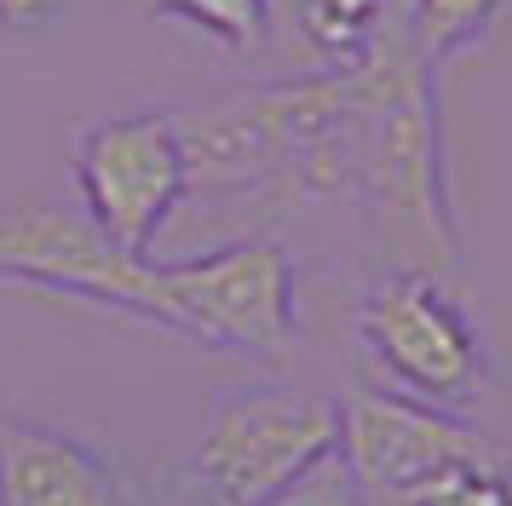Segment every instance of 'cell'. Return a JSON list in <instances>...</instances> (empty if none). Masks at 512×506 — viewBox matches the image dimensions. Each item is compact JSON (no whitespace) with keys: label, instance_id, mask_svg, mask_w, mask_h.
<instances>
[{"label":"cell","instance_id":"obj_7","mask_svg":"<svg viewBox=\"0 0 512 506\" xmlns=\"http://www.w3.org/2000/svg\"><path fill=\"white\" fill-rule=\"evenodd\" d=\"M495 449L501 443H489L478 426L403 391L351 386L340 403V460L351 466L369 506H397L409 489L438 478L443 466L495 455Z\"/></svg>","mask_w":512,"mask_h":506},{"label":"cell","instance_id":"obj_12","mask_svg":"<svg viewBox=\"0 0 512 506\" xmlns=\"http://www.w3.org/2000/svg\"><path fill=\"white\" fill-rule=\"evenodd\" d=\"M501 6L507 0H415L403 18H409V35L420 41V52L432 64H443V58H455V52L478 41Z\"/></svg>","mask_w":512,"mask_h":506},{"label":"cell","instance_id":"obj_3","mask_svg":"<svg viewBox=\"0 0 512 506\" xmlns=\"http://www.w3.org/2000/svg\"><path fill=\"white\" fill-rule=\"evenodd\" d=\"M156 322L213 351L288 357L300 345L294 253L277 236H242L179 265H156Z\"/></svg>","mask_w":512,"mask_h":506},{"label":"cell","instance_id":"obj_2","mask_svg":"<svg viewBox=\"0 0 512 506\" xmlns=\"http://www.w3.org/2000/svg\"><path fill=\"white\" fill-rule=\"evenodd\" d=\"M340 449V403L323 391L248 380L213 391L196 443V483L208 506H265Z\"/></svg>","mask_w":512,"mask_h":506},{"label":"cell","instance_id":"obj_11","mask_svg":"<svg viewBox=\"0 0 512 506\" xmlns=\"http://www.w3.org/2000/svg\"><path fill=\"white\" fill-rule=\"evenodd\" d=\"M397 506H512V455L495 449L478 460H455L438 478L409 489Z\"/></svg>","mask_w":512,"mask_h":506},{"label":"cell","instance_id":"obj_8","mask_svg":"<svg viewBox=\"0 0 512 506\" xmlns=\"http://www.w3.org/2000/svg\"><path fill=\"white\" fill-rule=\"evenodd\" d=\"M0 506H127L110 460L93 443L41 426L0 420Z\"/></svg>","mask_w":512,"mask_h":506},{"label":"cell","instance_id":"obj_13","mask_svg":"<svg viewBox=\"0 0 512 506\" xmlns=\"http://www.w3.org/2000/svg\"><path fill=\"white\" fill-rule=\"evenodd\" d=\"M265 506H369V501H363V489H357V478H351V466L340 460V449H334L328 460H317L300 483H288L277 501H265Z\"/></svg>","mask_w":512,"mask_h":506},{"label":"cell","instance_id":"obj_5","mask_svg":"<svg viewBox=\"0 0 512 506\" xmlns=\"http://www.w3.org/2000/svg\"><path fill=\"white\" fill-rule=\"evenodd\" d=\"M70 173L81 190V213L116 248L144 253V259L190 196L185 138H179V121L162 110L110 115V121L81 127Z\"/></svg>","mask_w":512,"mask_h":506},{"label":"cell","instance_id":"obj_10","mask_svg":"<svg viewBox=\"0 0 512 506\" xmlns=\"http://www.w3.org/2000/svg\"><path fill=\"white\" fill-rule=\"evenodd\" d=\"M144 18H173L213 35L231 52H259L271 35V0H127Z\"/></svg>","mask_w":512,"mask_h":506},{"label":"cell","instance_id":"obj_4","mask_svg":"<svg viewBox=\"0 0 512 506\" xmlns=\"http://www.w3.org/2000/svg\"><path fill=\"white\" fill-rule=\"evenodd\" d=\"M357 340L403 397L443 409L484 386V340L443 276L392 265L357 305Z\"/></svg>","mask_w":512,"mask_h":506},{"label":"cell","instance_id":"obj_6","mask_svg":"<svg viewBox=\"0 0 512 506\" xmlns=\"http://www.w3.org/2000/svg\"><path fill=\"white\" fill-rule=\"evenodd\" d=\"M0 282L93 299V305L156 322V259L116 248L87 213H70V207H0Z\"/></svg>","mask_w":512,"mask_h":506},{"label":"cell","instance_id":"obj_1","mask_svg":"<svg viewBox=\"0 0 512 506\" xmlns=\"http://www.w3.org/2000/svg\"><path fill=\"white\" fill-rule=\"evenodd\" d=\"M340 150H346V207H357L392 265L426 276L461 271V219L443 167L438 64L409 35V18L374 35L363 64L340 69Z\"/></svg>","mask_w":512,"mask_h":506},{"label":"cell","instance_id":"obj_9","mask_svg":"<svg viewBox=\"0 0 512 506\" xmlns=\"http://www.w3.org/2000/svg\"><path fill=\"white\" fill-rule=\"evenodd\" d=\"M397 0H300L305 41L328 58V69H351L369 58L374 35L392 23Z\"/></svg>","mask_w":512,"mask_h":506}]
</instances>
